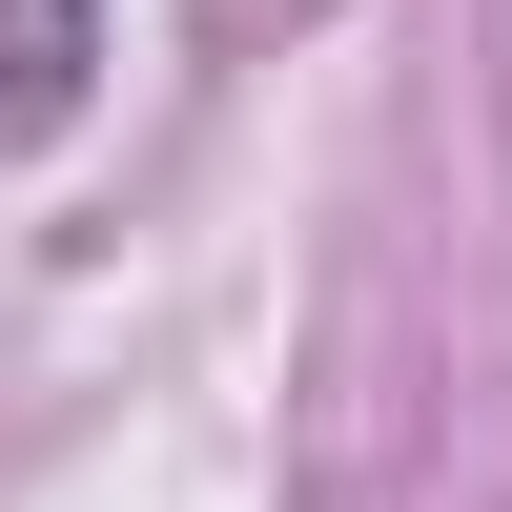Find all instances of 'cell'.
Listing matches in <instances>:
<instances>
[{
	"instance_id": "obj_1",
	"label": "cell",
	"mask_w": 512,
	"mask_h": 512,
	"mask_svg": "<svg viewBox=\"0 0 512 512\" xmlns=\"http://www.w3.org/2000/svg\"><path fill=\"white\" fill-rule=\"evenodd\" d=\"M82 82H103V0H0V123L21 144H62Z\"/></svg>"
}]
</instances>
